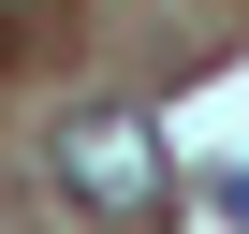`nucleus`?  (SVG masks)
Masks as SVG:
<instances>
[{
  "mask_svg": "<svg viewBox=\"0 0 249 234\" xmlns=\"http://www.w3.org/2000/svg\"><path fill=\"white\" fill-rule=\"evenodd\" d=\"M15 15H30V30H44V15H59V0H0V30H15Z\"/></svg>",
  "mask_w": 249,
  "mask_h": 234,
  "instance_id": "3",
  "label": "nucleus"
},
{
  "mask_svg": "<svg viewBox=\"0 0 249 234\" xmlns=\"http://www.w3.org/2000/svg\"><path fill=\"white\" fill-rule=\"evenodd\" d=\"M44 176H59L88 219H117V234L176 205V147H161V117H147V102H73V117H59V147H44Z\"/></svg>",
  "mask_w": 249,
  "mask_h": 234,
  "instance_id": "1",
  "label": "nucleus"
},
{
  "mask_svg": "<svg viewBox=\"0 0 249 234\" xmlns=\"http://www.w3.org/2000/svg\"><path fill=\"white\" fill-rule=\"evenodd\" d=\"M220 219H234V234H249V176H220Z\"/></svg>",
  "mask_w": 249,
  "mask_h": 234,
  "instance_id": "2",
  "label": "nucleus"
}]
</instances>
